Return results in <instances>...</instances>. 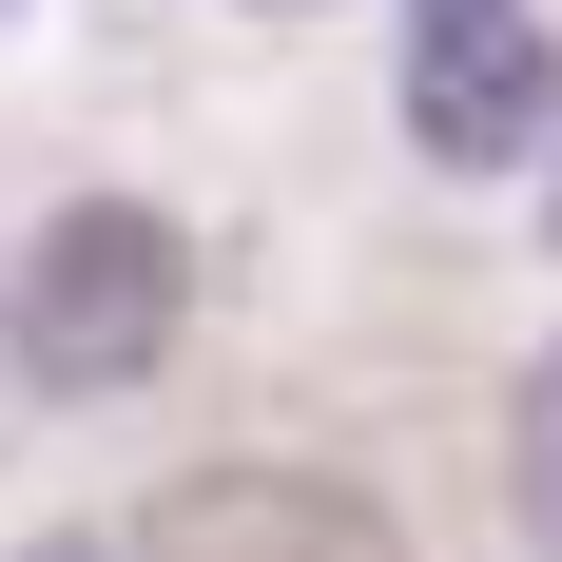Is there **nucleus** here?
I'll list each match as a JSON object with an SVG mask.
<instances>
[{
    "instance_id": "20e7f679",
    "label": "nucleus",
    "mask_w": 562,
    "mask_h": 562,
    "mask_svg": "<svg viewBox=\"0 0 562 562\" xmlns=\"http://www.w3.org/2000/svg\"><path fill=\"white\" fill-rule=\"evenodd\" d=\"M505 447H524V524L562 543V330H543V369H524V407H505Z\"/></svg>"
},
{
    "instance_id": "f03ea898",
    "label": "nucleus",
    "mask_w": 562,
    "mask_h": 562,
    "mask_svg": "<svg viewBox=\"0 0 562 562\" xmlns=\"http://www.w3.org/2000/svg\"><path fill=\"white\" fill-rule=\"evenodd\" d=\"M407 136L447 175H543L562 156V40L524 0H407Z\"/></svg>"
},
{
    "instance_id": "7ed1b4c3",
    "label": "nucleus",
    "mask_w": 562,
    "mask_h": 562,
    "mask_svg": "<svg viewBox=\"0 0 562 562\" xmlns=\"http://www.w3.org/2000/svg\"><path fill=\"white\" fill-rule=\"evenodd\" d=\"M175 543H311V562H349V543H389V524L349 505V485H194Z\"/></svg>"
},
{
    "instance_id": "f257e3e1",
    "label": "nucleus",
    "mask_w": 562,
    "mask_h": 562,
    "mask_svg": "<svg viewBox=\"0 0 562 562\" xmlns=\"http://www.w3.org/2000/svg\"><path fill=\"white\" fill-rule=\"evenodd\" d=\"M175 214H136V194H78V214H40V252H20V369H40L58 407H98V389H136L175 349Z\"/></svg>"
}]
</instances>
